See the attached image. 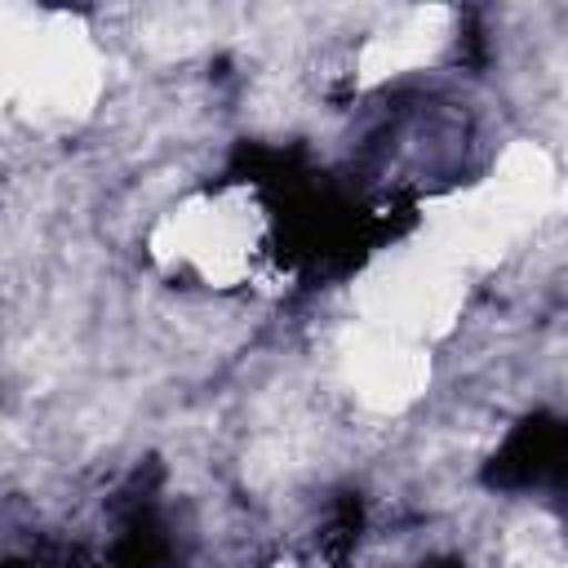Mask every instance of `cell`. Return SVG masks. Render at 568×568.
Wrapping results in <instances>:
<instances>
[{
  "mask_svg": "<svg viewBox=\"0 0 568 568\" xmlns=\"http://www.w3.org/2000/svg\"><path fill=\"white\" fill-rule=\"evenodd\" d=\"M488 484L497 488H532V484H568V422L528 417L506 448L488 466Z\"/></svg>",
  "mask_w": 568,
  "mask_h": 568,
  "instance_id": "1",
  "label": "cell"
},
{
  "mask_svg": "<svg viewBox=\"0 0 568 568\" xmlns=\"http://www.w3.org/2000/svg\"><path fill=\"white\" fill-rule=\"evenodd\" d=\"M422 568H457L453 559H444V564H422Z\"/></svg>",
  "mask_w": 568,
  "mask_h": 568,
  "instance_id": "2",
  "label": "cell"
}]
</instances>
